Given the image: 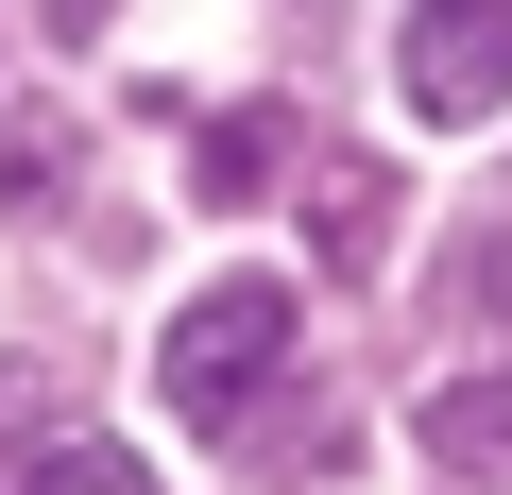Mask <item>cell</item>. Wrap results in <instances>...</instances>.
<instances>
[{
  "label": "cell",
  "instance_id": "5b68a950",
  "mask_svg": "<svg viewBox=\"0 0 512 495\" xmlns=\"http://www.w3.org/2000/svg\"><path fill=\"white\" fill-rule=\"evenodd\" d=\"M18 495H154V461H120V444H52Z\"/></svg>",
  "mask_w": 512,
  "mask_h": 495
},
{
  "label": "cell",
  "instance_id": "6da1fadb",
  "mask_svg": "<svg viewBox=\"0 0 512 495\" xmlns=\"http://www.w3.org/2000/svg\"><path fill=\"white\" fill-rule=\"evenodd\" d=\"M291 342H308V325H291V274H222V291H188V325L154 342V376H171L188 427H239L256 393L291 376Z\"/></svg>",
  "mask_w": 512,
  "mask_h": 495
},
{
  "label": "cell",
  "instance_id": "7a4b0ae2",
  "mask_svg": "<svg viewBox=\"0 0 512 495\" xmlns=\"http://www.w3.org/2000/svg\"><path fill=\"white\" fill-rule=\"evenodd\" d=\"M512 103V0H410V120H495Z\"/></svg>",
  "mask_w": 512,
  "mask_h": 495
},
{
  "label": "cell",
  "instance_id": "277c9868",
  "mask_svg": "<svg viewBox=\"0 0 512 495\" xmlns=\"http://www.w3.org/2000/svg\"><path fill=\"white\" fill-rule=\"evenodd\" d=\"M188 171H205V205H256V188L291 171V120H274V103H239V120H205V137H188Z\"/></svg>",
  "mask_w": 512,
  "mask_h": 495
},
{
  "label": "cell",
  "instance_id": "3957f363",
  "mask_svg": "<svg viewBox=\"0 0 512 495\" xmlns=\"http://www.w3.org/2000/svg\"><path fill=\"white\" fill-rule=\"evenodd\" d=\"M427 461L444 478H512V376H444L427 393Z\"/></svg>",
  "mask_w": 512,
  "mask_h": 495
}]
</instances>
